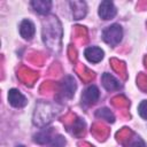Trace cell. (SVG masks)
<instances>
[{
    "label": "cell",
    "mask_w": 147,
    "mask_h": 147,
    "mask_svg": "<svg viewBox=\"0 0 147 147\" xmlns=\"http://www.w3.org/2000/svg\"><path fill=\"white\" fill-rule=\"evenodd\" d=\"M123 37V30L119 24H113L107 26L102 32V39L106 44L110 46H116L119 44Z\"/></svg>",
    "instance_id": "obj_1"
},
{
    "label": "cell",
    "mask_w": 147,
    "mask_h": 147,
    "mask_svg": "<svg viewBox=\"0 0 147 147\" xmlns=\"http://www.w3.org/2000/svg\"><path fill=\"white\" fill-rule=\"evenodd\" d=\"M117 10L111 1H102L99 6V16L102 20H111L115 17Z\"/></svg>",
    "instance_id": "obj_2"
},
{
    "label": "cell",
    "mask_w": 147,
    "mask_h": 147,
    "mask_svg": "<svg viewBox=\"0 0 147 147\" xmlns=\"http://www.w3.org/2000/svg\"><path fill=\"white\" fill-rule=\"evenodd\" d=\"M99 95H100V92L98 90L96 86L94 85H91L88 86L82 94V102L85 105V106H91L93 103H95L99 99Z\"/></svg>",
    "instance_id": "obj_3"
},
{
    "label": "cell",
    "mask_w": 147,
    "mask_h": 147,
    "mask_svg": "<svg viewBox=\"0 0 147 147\" xmlns=\"http://www.w3.org/2000/svg\"><path fill=\"white\" fill-rule=\"evenodd\" d=\"M8 101L15 108H22L28 103L26 98L16 88H11L8 92Z\"/></svg>",
    "instance_id": "obj_4"
},
{
    "label": "cell",
    "mask_w": 147,
    "mask_h": 147,
    "mask_svg": "<svg viewBox=\"0 0 147 147\" xmlns=\"http://www.w3.org/2000/svg\"><path fill=\"white\" fill-rule=\"evenodd\" d=\"M76 90V82L71 76L64 77V79L61 83V93L63 96L70 99L74 96Z\"/></svg>",
    "instance_id": "obj_5"
},
{
    "label": "cell",
    "mask_w": 147,
    "mask_h": 147,
    "mask_svg": "<svg viewBox=\"0 0 147 147\" xmlns=\"http://www.w3.org/2000/svg\"><path fill=\"white\" fill-rule=\"evenodd\" d=\"M84 55L86 57V60L91 63H98L102 60L103 57V51L99 47L92 46V47H87L84 52Z\"/></svg>",
    "instance_id": "obj_6"
},
{
    "label": "cell",
    "mask_w": 147,
    "mask_h": 147,
    "mask_svg": "<svg viewBox=\"0 0 147 147\" xmlns=\"http://www.w3.org/2000/svg\"><path fill=\"white\" fill-rule=\"evenodd\" d=\"M34 32H36L34 24L30 20L22 21V23L20 25V33L24 39H31L34 36Z\"/></svg>",
    "instance_id": "obj_7"
},
{
    "label": "cell",
    "mask_w": 147,
    "mask_h": 147,
    "mask_svg": "<svg viewBox=\"0 0 147 147\" xmlns=\"http://www.w3.org/2000/svg\"><path fill=\"white\" fill-rule=\"evenodd\" d=\"M101 79H102V85L107 91H116L119 90L121 87L119 82L110 74H103Z\"/></svg>",
    "instance_id": "obj_8"
},
{
    "label": "cell",
    "mask_w": 147,
    "mask_h": 147,
    "mask_svg": "<svg viewBox=\"0 0 147 147\" xmlns=\"http://www.w3.org/2000/svg\"><path fill=\"white\" fill-rule=\"evenodd\" d=\"M31 6L38 14H47L51 10L52 2L48 0H34L31 1Z\"/></svg>",
    "instance_id": "obj_9"
},
{
    "label": "cell",
    "mask_w": 147,
    "mask_h": 147,
    "mask_svg": "<svg viewBox=\"0 0 147 147\" xmlns=\"http://www.w3.org/2000/svg\"><path fill=\"white\" fill-rule=\"evenodd\" d=\"M52 139L53 138L51 137V130H42L34 136L33 140L39 145H46V144H49Z\"/></svg>",
    "instance_id": "obj_10"
},
{
    "label": "cell",
    "mask_w": 147,
    "mask_h": 147,
    "mask_svg": "<svg viewBox=\"0 0 147 147\" xmlns=\"http://www.w3.org/2000/svg\"><path fill=\"white\" fill-rule=\"evenodd\" d=\"M95 116L99 117V118L106 119L107 122H110V123L115 122V116H114V114L108 108H100V109H98L95 111Z\"/></svg>",
    "instance_id": "obj_11"
},
{
    "label": "cell",
    "mask_w": 147,
    "mask_h": 147,
    "mask_svg": "<svg viewBox=\"0 0 147 147\" xmlns=\"http://www.w3.org/2000/svg\"><path fill=\"white\" fill-rule=\"evenodd\" d=\"M64 145H65V139L61 134H57L51 140L48 147H64Z\"/></svg>",
    "instance_id": "obj_12"
},
{
    "label": "cell",
    "mask_w": 147,
    "mask_h": 147,
    "mask_svg": "<svg viewBox=\"0 0 147 147\" xmlns=\"http://www.w3.org/2000/svg\"><path fill=\"white\" fill-rule=\"evenodd\" d=\"M138 113L142 118L147 119V100L140 102V105L138 106Z\"/></svg>",
    "instance_id": "obj_13"
},
{
    "label": "cell",
    "mask_w": 147,
    "mask_h": 147,
    "mask_svg": "<svg viewBox=\"0 0 147 147\" xmlns=\"http://www.w3.org/2000/svg\"><path fill=\"white\" fill-rule=\"evenodd\" d=\"M127 147H146V145L139 137H136L133 140H131V142L129 144Z\"/></svg>",
    "instance_id": "obj_14"
},
{
    "label": "cell",
    "mask_w": 147,
    "mask_h": 147,
    "mask_svg": "<svg viewBox=\"0 0 147 147\" xmlns=\"http://www.w3.org/2000/svg\"><path fill=\"white\" fill-rule=\"evenodd\" d=\"M17 147H24V146H17Z\"/></svg>",
    "instance_id": "obj_15"
}]
</instances>
